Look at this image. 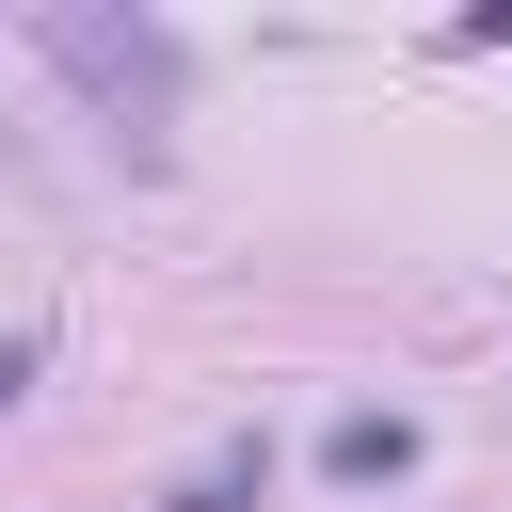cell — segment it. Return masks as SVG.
I'll return each mask as SVG.
<instances>
[{"mask_svg":"<svg viewBox=\"0 0 512 512\" xmlns=\"http://www.w3.org/2000/svg\"><path fill=\"white\" fill-rule=\"evenodd\" d=\"M32 48H48L80 96H96V128H112V144H160V128H176V32H160V16L48 0V16H32Z\"/></svg>","mask_w":512,"mask_h":512,"instance_id":"6da1fadb","label":"cell"},{"mask_svg":"<svg viewBox=\"0 0 512 512\" xmlns=\"http://www.w3.org/2000/svg\"><path fill=\"white\" fill-rule=\"evenodd\" d=\"M320 464H336L352 496H368V480H416V416H384V400H352V416L320 432Z\"/></svg>","mask_w":512,"mask_h":512,"instance_id":"7a4b0ae2","label":"cell"},{"mask_svg":"<svg viewBox=\"0 0 512 512\" xmlns=\"http://www.w3.org/2000/svg\"><path fill=\"white\" fill-rule=\"evenodd\" d=\"M256 496H272V448L240 432V448H208V464H192V480H176L160 512H256Z\"/></svg>","mask_w":512,"mask_h":512,"instance_id":"3957f363","label":"cell"},{"mask_svg":"<svg viewBox=\"0 0 512 512\" xmlns=\"http://www.w3.org/2000/svg\"><path fill=\"white\" fill-rule=\"evenodd\" d=\"M16 384H32V336H0V416H16Z\"/></svg>","mask_w":512,"mask_h":512,"instance_id":"277c9868","label":"cell"}]
</instances>
